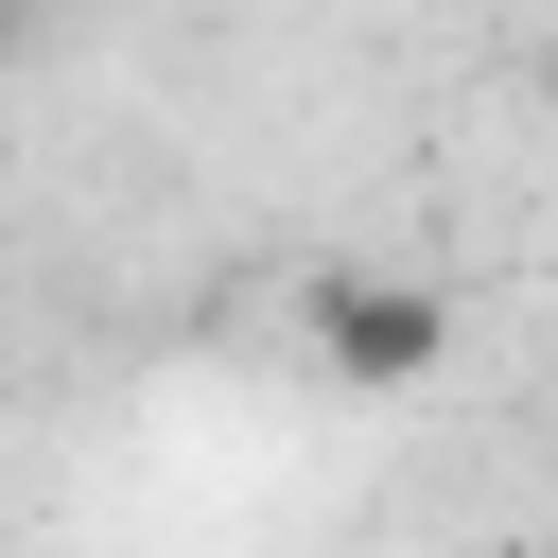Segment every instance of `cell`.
Segmentation results:
<instances>
[{
    "mask_svg": "<svg viewBox=\"0 0 558 558\" xmlns=\"http://www.w3.org/2000/svg\"><path fill=\"white\" fill-rule=\"evenodd\" d=\"M17 35H35V0H0V70H17Z\"/></svg>",
    "mask_w": 558,
    "mask_h": 558,
    "instance_id": "7a4b0ae2",
    "label": "cell"
},
{
    "mask_svg": "<svg viewBox=\"0 0 558 558\" xmlns=\"http://www.w3.org/2000/svg\"><path fill=\"white\" fill-rule=\"evenodd\" d=\"M296 314H314V366H331L349 401H418V384L453 366V296H436L418 262H314Z\"/></svg>",
    "mask_w": 558,
    "mask_h": 558,
    "instance_id": "6da1fadb",
    "label": "cell"
}]
</instances>
